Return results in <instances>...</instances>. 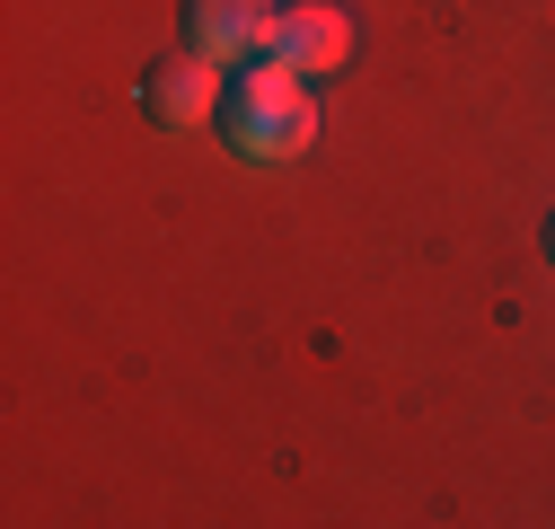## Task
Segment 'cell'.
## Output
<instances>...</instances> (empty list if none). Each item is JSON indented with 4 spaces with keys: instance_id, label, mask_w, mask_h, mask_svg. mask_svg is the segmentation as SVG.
<instances>
[{
    "instance_id": "6da1fadb",
    "label": "cell",
    "mask_w": 555,
    "mask_h": 529,
    "mask_svg": "<svg viewBox=\"0 0 555 529\" xmlns=\"http://www.w3.org/2000/svg\"><path fill=\"white\" fill-rule=\"evenodd\" d=\"M221 142L247 159V168H273V159H300L318 142V98L300 89L292 62H247V72L221 89Z\"/></svg>"
},
{
    "instance_id": "7a4b0ae2",
    "label": "cell",
    "mask_w": 555,
    "mask_h": 529,
    "mask_svg": "<svg viewBox=\"0 0 555 529\" xmlns=\"http://www.w3.org/2000/svg\"><path fill=\"white\" fill-rule=\"evenodd\" d=\"M221 62L212 53H194V44H177V53H159L151 72H142V106H151V124H203V115H221Z\"/></svg>"
},
{
    "instance_id": "3957f363",
    "label": "cell",
    "mask_w": 555,
    "mask_h": 529,
    "mask_svg": "<svg viewBox=\"0 0 555 529\" xmlns=\"http://www.w3.org/2000/svg\"><path fill=\"white\" fill-rule=\"evenodd\" d=\"M264 53L292 62V72L309 80V72H335V62L353 53V27H344L335 0H283V10H273V27H264Z\"/></svg>"
},
{
    "instance_id": "277c9868",
    "label": "cell",
    "mask_w": 555,
    "mask_h": 529,
    "mask_svg": "<svg viewBox=\"0 0 555 529\" xmlns=\"http://www.w3.org/2000/svg\"><path fill=\"white\" fill-rule=\"evenodd\" d=\"M283 0H185V44L212 53V62H238V53H264V27Z\"/></svg>"
},
{
    "instance_id": "5b68a950",
    "label": "cell",
    "mask_w": 555,
    "mask_h": 529,
    "mask_svg": "<svg viewBox=\"0 0 555 529\" xmlns=\"http://www.w3.org/2000/svg\"><path fill=\"white\" fill-rule=\"evenodd\" d=\"M546 256H555V221H546Z\"/></svg>"
}]
</instances>
